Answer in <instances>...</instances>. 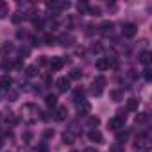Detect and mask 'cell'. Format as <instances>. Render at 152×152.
<instances>
[{"label": "cell", "instance_id": "cell-1", "mask_svg": "<svg viewBox=\"0 0 152 152\" xmlns=\"http://www.w3.org/2000/svg\"><path fill=\"white\" fill-rule=\"evenodd\" d=\"M124 124H125V115H118V116H115L107 122V127L111 131H120L124 127Z\"/></svg>", "mask_w": 152, "mask_h": 152}, {"label": "cell", "instance_id": "cell-2", "mask_svg": "<svg viewBox=\"0 0 152 152\" xmlns=\"http://www.w3.org/2000/svg\"><path fill=\"white\" fill-rule=\"evenodd\" d=\"M47 6L48 9H54V11H64L70 7V2H66V0H54V2H48Z\"/></svg>", "mask_w": 152, "mask_h": 152}, {"label": "cell", "instance_id": "cell-3", "mask_svg": "<svg viewBox=\"0 0 152 152\" xmlns=\"http://www.w3.org/2000/svg\"><path fill=\"white\" fill-rule=\"evenodd\" d=\"M136 32H138V27L134 25V23H124L122 25V34L125 36V38H134L136 36Z\"/></svg>", "mask_w": 152, "mask_h": 152}, {"label": "cell", "instance_id": "cell-4", "mask_svg": "<svg viewBox=\"0 0 152 152\" xmlns=\"http://www.w3.org/2000/svg\"><path fill=\"white\" fill-rule=\"evenodd\" d=\"M72 100L75 102V104H81V102H84L86 100V91L83 90V88H77V90H73V95H72Z\"/></svg>", "mask_w": 152, "mask_h": 152}, {"label": "cell", "instance_id": "cell-5", "mask_svg": "<svg viewBox=\"0 0 152 152\" xmlns=\"http://www.w3.org/2000/svg\"><path fill=\"white\" fill-rule=\"evenodd\" d=\"M64 63H66L64 57H59V56H57V57H52V59H50V68H52L54 72H59V70L64 66Z\"/></svg>", "mask_w": 152, "mask_h": 152}, {"label": "cell", "instance_id": "cell-6", "mask_svg": "<svg viewBox=\"0 0 152 152\" xmlns=\"http://www.w3.org/2000/svg\"><path fill=\"white\" fill-rule=\"evenodd\" d=\"M56 86H57V91H59V93H64V91H68V90H70V79L61 77V79H57V81H56Z\"/></svg>", "mask_w": 152, "mask_h": 152}, {"label": "cell", "instance_id": "cell-7", "mask_svg": "<svg viewBox=\"0 0 152 152\" xmlns=\"http://www.w3.org/2000/svg\"><path fill=\"white\" fill-rule=\"evenodd\" d=\"M88 138H90V141H93V143H102V141H104V136H102V132H100L99 129H91V131L88 132Z\"/></svg>", "mask_w": 152, "mask_h": 152}, {"label": "cell", "instance_id": "cell-8", "mask_svg": "<svg viewBox=\"0 0 152 152\" xmlns=\"http://www.w3.org/2000/svg\"><path fill=\"white\" fill-rule=\"evenodd\" d=\"M54 118H56L57 122H64V120L68 118V109H66L64 106H59V107L56 109V115H54Z\"/></svg>", "mask_w": 152, "mask_h": 152}, {"label": "cell", "instance_id": "cell-9", "mask_svg": "<svg viewBox=\"0 0 152 152\" xmlns=\"http://www.w3.org/2000/svg\"><path fill=\"white\" fill-rule=\"evenodd\" d=\"M61 138H63V143H66V145L75 143V132H73V131H64Z\"/></svg>", "mask_w": 152, "mask_h": 152}, {"label": "cell", "instance_id": "cell-10", "mask_svg": "<svg viewBox=\"0 0 152 152\" xmlns=\"http://www.w3.org/2000/svg\"><path fill=\"white\" fill-rule=\"evenodd\" d=\"M148 147V136L147 134H140L136 138V148H147Z\"/></svg>", "mask_w": 152, "mask_h": 152}, {"label": "cell", "instance_id": "cell-11", "mask_svg": "<svg viewBox=\"0 0 152 152\" xmlns=\"http://www.w3.org/2000/svg\"><path fill=\"white\" fill-rule=\"evenodd\" d=\"M90 111H91V104L86 102V100L77 106V113H79V115H90Z\"/></svg>", "mask_w": 152, "mask_h": 152}, {"label": "cell", "instance_id": "cell-12", "mask_svg": "<svg viewBox=\"0 0 152 152\" xmlns=\"http://www.w3.org/2000/svg\"><path fill=\"white\" fill-rule=\"evenodd\" d=\"M113 27H115V25H113V22H104L99 29H100V32H102L104 36H107V34H111V32H113Z\"/></svg>", "mask_w": 152, "mask_h": 152}, {"label": "cell", "instance_id": "cell-13", "mask_svg": "<svg viewBox=\"0 0 152 152\" xmlns=\"http://www.w3.org/2000/svg\"><path fill=\"white\" fill-rule=\"evenodd\" d=\"M109 66H111L109 57H100V59L97 61V68H99V70H102V72H104V70H107Z\"/></svg>", "mask_w": 152, "mask_h": 152}, {"label": "cell", "instance_id": "cell-14", "mask_svg": "<svg viewBox=\"0 0 152 152\" xmlns=\"http://www.w3.org/2000/svg\"><path fill=\"white\" fill-rule=\"evenodd\" d=\"M59 41H61V45H64V47L68 45V47H70V45L75 43V38H73L72 34H63V36L59 38Z\"/></svg>", "mask_w": 152, "mask_h": 152}, {"label": "cell", "instance_id": "cell-15", "mask_svg": "<svg viewBox=\"0 0 152 152\" xmlns=\"http://www.w3.org/2000/svg\"><path fill=\"white\" fill-rule=\"evenodd\" d=\"M11 84H13V79H11V77H7V75L0 79V90H9V88H11Z\"/></svg>", "mask_w": 152, "mask_h": 152}, {"label": "cell", "instance_id": "cell-16", "mask_svg": "<svg viewBox=\"0 0 152 152\" xmlns=\"http://www.w3.org/2000/svg\"><path fill=\"white\" fill-rule=\"evenodd\" d=\"M140 106V100L138 99H127V109L129 111H136Z\"/></svg>", "mask_w": 152, "mask_h": 152}, {"label": "cell", "instance_id": "cell-17", "mask_svg": "<svg viewBox=\"0 0 152 152\" xmlns=\"http://www.w3.org/2000/svg\"><path fill=\"white\" fill-rule=\"evenodd\" d=\"M111 97H113L115 102L124 100V90H113V91H111Z\"/></svg>", "mask_w": 152, "mask_h": 152}, {"label": "cell", "instance_id": "cell-18", "mask_svg": "<svg viewBox=\"0 0 152 152\" xmlns=\"http://www.w3.org/2000/svg\"><path fill=\"white\" fill-rule=\"evenodd\" d=\"M7 15H9V4L0 2V18H6Z\"/></svg>", "mask_w": 152, "mask_h": 152}, {"label": "cell", "instance_id": "cell-19", "mask_svg": "<svg viewBox=\"0 0 152 152\" xmlns=\"http://www.w3.org/2000/svg\"><path fill=\"white\" fill-rule=\"evenodd\" d=\"M88 9H90V4H88V2H79V4H77V11H79L81 15H88Z\"/></svg>", "mask_w": 152, "mask_h": 152}, {"label": "cell", "instance_id": "cell-20", "mask_svg": "<svg viewBox=\"0 0 152 152\" xmlns=\"http://www.w3.org/2000/svg\"><path fill=\"white\" fill-rule=\"evenodd\" d=\"M45 104H47L48 107H54V106L57 104V97H56V95H47V97H45Z\"/></svg>", "mask_w": 152, "mask_h": 152}, {"label": "cell", "instance_id": "cell-21", "mask_svg": "<svg viewBox=\"0 0 152 152\" xmlns=\"http://www.w3.org/2000/svg\"><path fill=\"white\" fill-rule=\"evenodd\" d=\"M83 77V72L79 70V68H73L72 72H70V79H75V81H79Z\"/></svg>", "mask_w": 152, "mask_h": 152}, {"label": "cell", "instance_id": "cell-22", "mask_svg": "<svg viewBox=\"0 0 152 152\" xmlns=\"http://www.w3.org/2000/svg\"><path fill=\"white\" fill-rule=\"evenodd\" d=\"M93 84L104 90V86H106V77H102V75H99V77H95V81H93Z\"/></svg>", "mask_w": 152, "mask_h": 152}, {"label": "cell", "instance_id": "cell-23", "mask_svg": "<svg viewBox=\"0 0 152 152\" xmlns=\"http://www.w3.org/2000/svg\"><path fill=\"white\" fill-rule=\"evenodd\" d=\"M88 15H91V16H100V7H99V6H90Z\"/></svg>", "mask_w": 152, "mask_h": 152}, {"label": "cell", "instance_id": "cell-24", "mask_svg": "<svg viewBox=\"0 0 152 152\" xmlns=\"http://www.w3.org/2000/svg\"><path fill=\"white\" fill-rule=\"evenodd\" d=\"M148 61H150V52H141L140 54V63L148 64Z\"/></svg>", "mask_w": 152, "mask_h": 152}, {"label": "cell", "instance_id": "cell-25", "mask_svg": "<svg viewBox=\"0 0 152 152\" xmlns=\"http://www.w3.org/2000/svg\"><path fill=\"white\" fill-rule=\"evenodd\" d=\"M102 88H99V86H95V84H91V95H95V97H100L102 95Z\"/></svg>", "mask_w": 152, "mask_h": 152}, {"label": "cell", "instance_id": "cell-26", "mask_svg": "<svg viewBox=\"0 0 152 152\" xmlns=\"http://www.w3.org/2000/svg\"><path fill=\"white\" fill-rule=\"evenodd\" d=\"M25 75L27 77H34L36 75V66H27L25 68Z\"/></svg>", "mask_w": 152, "mask_h": 152}, {"label": "cell", "instance_id": "cell-27", "mask_svg": "<svg viewBox=\"0 0 152 152\" xmlns=\"http://www.w3.org/2000/svg\"><path fill=\"white\" fill-rule=\"evenodd\" d=\"M147 113H140L138 116H136V124H143V122H147Z\"/></svg>", "mask_w": 152, "mask_h": 152}, {"label": "cell", "instance_id": "cell-28", "mask_svg": "<svg viewBox=\"0 0 152 152\" xmlns=\"http://www.w3.org/2000/svg\"><path fill=\"white\" fill-rule=\"evenodd\" d=\"M100 124V120L97 118V116H90V120H88V125H91V127H97Z\"/></svg>", "mask_w": 152, "mask_h": 152}, {"label": "cell", "instance_id": "cell-29", "mask_svg": "<svg viewBox=\"0 0 152 152\" xmlns=\"http://www.w3.org/2000/svg\"><path fill=\"white\" fill-rule=\"evenodd\" d=\"M45 43H47V45H56V38L50 36V34H47V36H45Z\"/></svg>", "mask_w": 152, "mask_h": 152}, {"label": "cell", "instance_id": "cell-30", "mask_svg": "<svg viewBox=\"0 0 152 152\" xmlns=\"http://www.w3.org/2000/svg\"><path fill=\"white\" fill-rule=\"evenodd\" d=\"M143 72H145V73H143V75H145V81H152V72H150V68H145Z\"/></svg>", "mask_w": 152, "mask_h": 152}, {"label": "cell", "instance_id": "cell-31", "mask_svg": "<svg viewBox=\"0 0 152 152\" xmlns=\"http://www.w3.org/2000/svg\"><path fill=\"white\" fill-rule=\"evenodd\" d=\"M22 18H23V15H20V13H15V16H13V22H15V23H18Z\"/></svg>", "mask_w": 152, "mask_h": 152}, {"label": "cell", "instance_id": "cell-32", "mask_svg": "<svg viewBox=\"0 0 152 152\" xmlns=\"http://www.w3.org/2000/svg\"><path fill=\"white\" fill-rule=\"evenodd\" d=\"M16 36H18L20 39H23V38H27V32H25V31H18V32H16Z\"/></svg>", "mask_w": 152, "mask_h": 152}, {"label": "cell", "instance_id": "cell-33", "mask_svg": "<svg viewBox=\"0 0 152 152\" xmlns=\"http://www.w3.org/2000/svg\"><path fill=\"white\" fill-rule=\"evenodd\" d=\"M127 140V132H120L118 134V141H125Z\"/></svg>", "mask_w": 152, "mask_h": 152}, {"label": "cell", "instance_id": "cell-34", "mask_svg": "<svg viewBox=\"0 0 152 152\" xmlns=\"http://www.w3.org/2000/svg\"><path fill=\"white\" fill-rule=\"evenodd\" d=\"M50 136H54V131H50V129L45 131V138H50Z\"/></svg>", "mask_w": 152, "mask_h": 152}, {"label": "cell", "instance_id": "cell-35", "mask_svg": "<svg viewBox=\"0 0 152 152\" xmlns=\"http://www.w3.org/2000/svg\"><path fill=\"white\" fill-rule=\"evenodd\" d=\"M84 152H99L95 147H88V148H84Z\"/></svg>", "mask_w": 152, "mask_h": 152}, {"label": "cell", "instance_id": "cell-36", "mask_svg": "<svg viewBox=\"0 0 152 152\" xmlns=\"http://www.w3.org/2000/svg\"><path fill=\"white\" fill-rule=\"evenodd\" d=\"M23 140L29 141V140H31V132H25V134H23Z\"/></svg>", "mask_w": 152, "mask_h": 152}]
</instances>
